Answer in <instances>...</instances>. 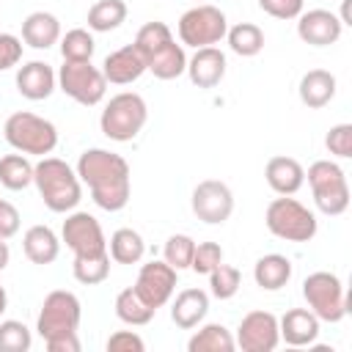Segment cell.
<instances>
[{
	"label": "cell",
	"mask_w": 352,
	"mask_h": 352,
	"mask_svg": "<svg viewBox=\"0 0 352 352\" xmlns=\"http://www.w3.org/2000/svg\"><path fill=\"white\" fill-rule=\"evenodd\" d=\"M77 176L91 190V198L104 212H121L132 195L129 162L110 148H85L77 160Z\"/></svg>",
	"instance_id": "1"
},
{
	"label": "cell",
	"mask_w": 352,
	"mask_h": 352,
	"mask_svg": "<svg viewBox=\"0 0 352 352\" xmlns=\"http://www.w3.org/2000/svg\"><path fill=\"white\" fill-rule=\"evenodd\" d=\"M33 184L44 201V206L55 214H66L72 209H77L80 198H82V182L77 176V170L60 160V157H41L33 165Z\"/></svg>",
	"instance_id": "2"
},
{
	"label": "cell",
	"mask_w": 352,
	"mask_h": 352,
	"mask_svg": "<svg viewBox=\"0 0 352 352\" xmlns=\"http://www.w3.org/2000/svg\"><path fill=\"white\" fill-rule=\"evenodd\" d=\"M6 143L19 151V154H33V157H47L58 146V129L52 121L30 113V110H16L6 118L3 126Z\"/></svg>",
	"instance_id": "3"
},
{
	"label": "cell",
	"mask_w": 352,
	"mask_h": 352,
	"mask_svg": "<svg viewBox=\"0 0 352 352\" xmlns=\"http://www.w3.org/2000/svg\"><path fill=\"white\" fill-rule=\"evenodd\" d=\"M148 121V107L146 99L135 91H121L116 96H110V102L104 104L102 116H99V126L102 135L116 140V143H129L140 135V129Z\"/></svg>",
	"instance_id": "4"
},
{
	"label": "cell",
	"mask_w": 352,
	"mask_h": 352,
	"mask_svg": "<svg viewBox=\"0 0 352 352\" xmlns=\"http://www.w3.org/2000/svg\"><path fill=\"white\" fill-rule=\"evenodd\" d=\"M267 231L286 242H311L316 236V214L292 195L272 198L264 212Z\"/></svg>",
	"instance_id": "5"
},
{
	"label": "cell",
	"mask_w": 352,
	"mask_h": 352,
	"mask_svg": "<svg viewBox=\"0 0 352 352\" xmlns=\"http://www.w3.org/2000/svg\"><path fill=\"white\" fill-rule=\"evenodd\" d=\"M305 179L311 184L314 204L322 214L336 217V214H344L349 209V182H346V173L341 170L338 162L316 160L305 170Z\"/></svg>",
	"instance_id": "6"
},
{
	"label": "cell",
	"mask_w": 352,
	"mask_h": 352,
	"mask_svg": "<svg viewBox=\"0 0 352 352\" xmlns=\"http://www.w3.org/2000/svg\"><path fill=\"white\" fill-rule=\"evenodd\" d=\"M302 297L308 302V311H314L319 322L336 324L349 314V300L336 272H327V270L311 272L302 280Z\"/></svg>",
	"instance_id": "7"
},
{
	"label": "cell",
	"mask_w": 352,
	"mask_h": 352,
	"mask_svg": "<svg viewBox=\"0 0 352 352\" xmlns=\"http://www.w3.org/2000/svg\"><path fill=\"white\" fill-rule=\"evenodd\" d=\"M80 319H82V305H80L77 294L66 292V289H55L41 302V311H38V319H36V330L47 344V341H55V338L77 336Z\"/></svg>",
	"instance_id": "8"
},
{
	"label": "cell",
	"mask_w": 352,
	"mask_h": 352,
	"mask_svg": "<svg viewBox=\"0 0 352 352\" xmlns=\"http://www.w3.org/2000/svg\"><path fill=\"white\" fill-rule=\"evenodd\" d=\"M176 30H179V41L184 47H192V50H198V47H214V44H220L226 38L228 19H226V14L217 6L198 3V6H192L190 11H184L179 16Z\"/></svg>",
	"instance_id": "9"
},
{
	"label": "cell",
	"mask_w": 352,
	"mask_h": 352,
	"mask_svg": "<svg viewBox=\"0 0 352 352\" xmlns=\"http://www.w3.org/2000/svg\"><path fill=\"white\" fill-rule=\"evenodd\" d=\"M58 88L77 104L94 107L104 99L107 80L102 69L94 66L91 60H63V66L58 69Z\"/></svg>",
	"instance_id": "10"
},
{
	"label": "cell",
	"mask_w": 352,
	"mask_h": 352,
	"mask_svg": "<svg viewBox=\"0 0 352 352\" xmlns=\"http://www.w3.org/2000/svg\"><path fill=\"white\" fill-rule=\"evenodd\" d=\"M60 239L74 256H104L107 253V236L99 226V220L88 212H66Z\"/></svg>",
	"instance_id": "11"
},
{
	"label": "cell",
	"mask_w": 352,
	"mask_h": 352,
	"mask_svg": "<svg viewBox=\"0 0 352 352\" xmlns=\"http://www.w3.org/2000/svg\"><path fill=\"white\" fill-rule=\"evenodd\" d=\"M192 214L209 226H223L234 212V192L220 179H204L190 195Z\"/></svg>",
	"instance_id": "12"
},
{
	"label": "cell",
	"mask_w": 352,
	"mask_h": 352,
	"mask_svg": "<svg viewBox=\"0 0 352 352\" xmlns=\"http://www.w3.org/2000/svg\"><path fill=\"white\" fill-rule=\"evenodd\" d=\"M236 346L242 352H272L280 344L278 316L270 311H250L236 327Z\"/></svg>",
	"instance_id": "13"
},
{
	"label": "cell",
	"mask_w": 352,
	"mask_h": 352,
	"mask_svg": "<svg viewBox=\"0 0 352 352\" xmlns=\"http://www.w3.org/2000/svg\"><path fill=\"white\" fill-rule=\"evenodd\" d=\"M176 270L168 261H148L140 267L138 280H135V292L151 305V308H162L165 302H170L173 292H176Z\"/></svg>",
	"instance_id": "14"
},
{
	"label": "cell",
	"mask_w": 352,
	"mask_h": 352,
	"mask_svg": "<svg viewBox=\"0 0 352 352\" xmlns=\"http://www.w3.org/2000/svg\"><path fill=\"white\" fill-rule=\"evenodd\" d=\"M341 19L327 8H311L300 11L297 16V36L311 47H330L341 38Z\"/></svg>",
	"instance_id": "15"
},
{
	"label": "cell",
	"mask_w": 352,
	"mask_h": 352,
	"mask_svg": "<svg viewBox=\"0 0 352 352\" xmlns=\"http://www.w3.org/2000/svg\"><path fill=\"white\" fill-rule=\"evenodd\" d=\"M146 72H148V63L135 44H124V47L113 50L102 63V74L113 85H129V82L140 80Z\"/></svg>",
	"instance_id": "16"
},
{
	"label": "cell",
	"mask_w": 352,
	"mask_h": 352,
	"mask_svg": "<svg viewBox=\"0 0 352 352\" xmlns=\"http://www.w3.org/2000/svg\"><path fill=\"white\" fill-rule=\"evenodd\" d=\"M226 52L220 47H198L187 58V77L195 88H214L226 77Z\"/></svg>",
	"instance_id": "17"
},
{
	"label": "cell",
	"mask_w": 352,
	"mask_h": 352,
	"mask_svg": "<svg viewBox=\"0 0 352 352\" xmlns=\"http://www.w3.org/2000/svg\"><path fill=\"white\" fill-rule=\"evenodd\" d=\"M55 88H58V74L52 72L50 63H44V60H28V63H22L16 69V91L25 99L41 102Z\"/></svg>",
	"instance_id": "18"
},
{
	"label": "cell",
	"mask_w": 352,
	"mask_h": 352,
	"mask_svg": "<svg viewBox=\"0 0 352 352\" xmlns=\"http://www.w3.org/2000/svg\"><path fill=\"white\" fill-rule=\"evenodd\" d=\"M264 179H267V184H270L272 192H278V195H294L305 184V168L294 157L275 154L264 165Z\"/></svg>",
	"instance_id": "19"
},
{
	"label": "cell",
	"mask_w": 352,
	"mask_h": 352,
	"mask_svg": "<svg viewBox=\"0 0 352 352\" xmlns=\"http://www.w3.org/2000/svg\"><path fill=\"white\" fill-rule=\"evenodd\" d=\"M278 330L289 346H308L319 336V319L308 308H292L278 319Z\"/></svg>",
	"instance_id": "20"
},
{
	"label": "cell",
	"mask_w": 352,
	"mask_h": 352,
	"mask_svg": "<svg viewBox=\"0 0 352 352\" xmlns=\"http://www.w3.org/2000/svg\"><path fill=\"white\" fill-rule=\"evenodd\" d=\"M206 311H209V294L204 289L190 286V289H182L176 294V300L170 305V319H173L176 327L192 330V327H198L204 322Z\"/></svg>",
	"instance_id": "21"
},
{
	"label": "cell",
	"mask_w": 352,
	"mask_h": 352,
	"mask_svg": "<svg viewBox=\"0 0 352 352\" xmlns=\"http://www.w3.org/2000/svg\"><path fill=\"white\" fill-rule=\"evenodd\" d=\"M336 74H330L327 69H311L300 77V85H297V94H300V102L311 110H319L324 104L333 102L336 96Z\"/></svg>",
	"instance_id": "22"
},
{
	"label": "cell",
	"mask_w": 352,
	"mask_h": 352,
	"mask_svg": "<svg viewBox=\"0 0 352 352\" xmlns=\"http://www.w3.org/2000/svg\"><path fill=\"white\" fill-rule=\"evenodd\" d=\"M22 41L33 50H50L60 41V22L50 11H33L22 22Z\"/></svg>",
	"instance_id": "23"
},
{
	"label": "cell",
	"mask_w": 352,
	"mask_h": 352,
	"mask_svg": "<svg viewBox=\"0 0 352 352\" xmlns=\"http://www.w3.org/2000/svg\"><path fill=\"white\" fill-rule=\"evenodd\" d=\"M22 250L33 264H52L60 253V239L50 226H30L22 236Z\"/></svg>",
	"instance_id": "24"
},
{
	"label": "cell",
	"mask_w": 352,
	"mask_h": 352,
	"mask_svg": "<svg viewBox=\"0 0 352 352\" xmlns=\"http://www.w3.org/2000/svg\"><path fill=\"white\" fill-rule=\"evenodd\" d=\"M253 280L264 292H278L292 280V261L280 253H267L253 264Z\"/></svg>",
	"instance_id": "25"
},
{
	"label": "cell",
	"mask_w": 352,
	"mask_h": 352,
	"mask_svg": "<svg viewBox=\"0 0 352 352\" xmlns=\"http://www.w3.org/2000/svg\"><path fill=\"white\" fill-rule=\"evenodd\" d=\"M234 349H236V341L231 330L220 322H209L198 327L187 341V352H234Z\"/></svg>",
	"instance_id": "26"
},
{
	"label": "cell",
	"mask_w": 352,
	"mask_h": 352,
	"mask_svg": "<svg viewBox=\"0 0 352 352\" xmlns=\"http://www.w3.org/2000/svg\"><path fill=\"white\" fill-rule=\"evenodd\" d=\"M148 72L157 77V80H176L187 72V52H184V44H165L160 52H154L148 58Z\"/></svg>",
	"instance_id": "27"
},
{
	"label": "cell",
	"mask_w": 352,
	"mask_h": 352,
	"mask_svg": "<svg viewBox=\"0 0 352 352\" xmlns=\"http://www.w3.org/2000/svg\"><path fill=\"white\" fill-rule=\"evenodd\" d=\"M107 253L116 264H138L146 253V242L135 228H116L107 239Z\"/></svg>",
	"instance_id": "28"
},
{
	"label": "cell",
	"mask_w": 352,
	"mask_h": 352,
	"mask_svg": "<svg viewBox=\"0 0 352 352\" xmlns=\"http://www.w3.org/2000/svg\"><path fill=\"white\" fill-rule=\"evenodd\" d=\"M154 314H157V308H151V305L135 292V286L118 292V297H116V316H118L124 324L143 327V324H148V322L154 319Z\"/></svg>",
	"instance_id": "29"
},
{
	"label": "cell",
	"mask_w": 352,
	"mask_h": 352,
	"mask_svg": "<svg viewBox=\"0 0 352 352\" xmlns=\"http://www.w3.org/2000/svg\"><path fill=\"white\" fill-rule=\"evenodd\" d=\"M226 41L234 55L239 58H253L264 50V30L253 22H236L226 30Z\"/></svg>",
	"instance_id": "30"
},
{
	"label": "cell",
	"mask_w": 352,
	"mask_h": 352,
	"mask_svg": "<svg viewBox=\"0 0 352 352\" xmlns=\"http://www.w3.org/2000/svg\"><path fill=\"white\" fill-rule=\"evenodd\" d=\"M88 30L94 33H110L126 22V3L124 0H96L88 8Z\"/></svg>",
	"instance_id": "31"
},
{
	"label": "cell",
	"mask_w": 352,
	"mask_h": 352,
	"mask_svg": "<svg viewBox=\"0 0 352 352\" xmlns=\"http://www.w3.org/2000/svg\"><path fill=\"white\" fill-rule=\"evenodd\" d=\"M0 184L11 192H19L33 184V162L28 154H6L0 157Z\"/></svg>",
	"instance_id": "32"
},
{
	"label": "cell",
	"mask_w": 352,
	"mask_h": 352,
	"mask_svg": "<svg viewBox=\"0 0 352 352\" xmlns=\"http://www.w3.org/2000/svg\"><path fill=\"white\" fill-rule=\"evenodd\" d=\"M72 275L82 286H96L110 275V253L104 256H74Z\"/></svg>",
	"instance_id": "33"
},
{
	"label": "cell",
	"mask_w": 352,
	"mask_h": 352,
	"mask_svg": "<svg viewBox=\"0 0 352 352\" xmlns=\"http://www.w3.org/2000/svg\"><path fill=\"white\" fill-rule=\"evenodd\" d=\"M94 50H96V41H94L91 30H85V28H72L60 36L63 60H91Z\"/></svg>",
	"instance_id": "34"
},
{
	"label": "cell",
	"mask_w": 352,
	"mask_h": 352,
	"mask_svg": "<svg viewBox=\"0 0 352 352\" xmlns=\"http://www.w3.org/2000/svg\"><path fill=\"white\" fill-rule=\"evenodd\" d=\"M173 41V33H170V28L165 25V22H146L140 30H138V36H135V47L143 52V58H146V63H148V58L154 55V52H160L165 44H170Z\"/></svg>",
	"instance_id": "35"
},
{
	"label": "cell",
	"mask_w": 352,
	"mask_h": 352,
	"mask_svg": "<svg viewBox=\"0 0 352 352\" xmlns=\"http://www.w3.org/2000/svg\"><path fill=\"white\" fill-rule=\"evenodd\" d=\"M242 286V272L231 264H217L212 272H209V294L217 297V300H231Z\"/></svg>",
	"instance_id": "36"
},
{
	"label": "cell",
	"mask_w": 352,
	"mask_h": 352,
	"mask_svg": "<svg viewBox=\"0 0 352 352\" xmlns=\"http://www.w3.org/2000/svg\"><path fill=\"white\" fill-rule=\"evenodd\" d=\"M192 253H195V239L190 234H173L165 239V248H162V256L165 261L179 272V270H190V261H192Z\"/></svg>",
	"instance_id": "37"
},
{
	"label": "cell",
	"mask_w": 352,
	"mask_h": 352,
	"mask_svg": "<svg viewBox=\"0 0 352 352\" xmlns=\"http://www.w3.org/2000/svg\"><path fill=\"white\" fill-rule=\"evenodd\" d=\"M30 344H33V336L19 319L0 322V352H28Z\"/></svg>",
	"instance_id": "38"
},
{
	"label": "cell",
	"mask_w": 352,
	"mask_h": 352,
	"mask_svg": "<svg viewBox=\"0 0 352 352\" xmlns=\"http://www.w3.org/2000/svg\"><path fill=\"white\" fill-rule=\"evenodd\" d=\"M220 261H223V248L217 242H201V245H195L190 270L198 275H209Z\"/></svg>",
	"instance_id": "39"
},
{
	"label": "cell",
	"mask_w": 352,
	"mask_h": 352,
	"mask_svg": "<svg viewBox=\"0 0 352 352\" xmlns=\"http://www.w3.org/2000/svg\"><path fill=\"white\" fill-rule=\"evenodd\" d=\"M324 146L333 157L349 160L352 157V124H336L324 135Z\"/></svg>",
	"instance_id": "40"
},
{
	"label": "cell",
	"mask_w": 352,
	"mask_h": 352,
	"mask_svg": "<svg viewBox=\"0 0 352 352\" xmlns=\"http://www.w3.org/2000/svg\"><path fill=\"white\" fill-rule=\"evenodd\" d=\"M22 60V38L14 33H0V72L14 69Z\"/></svg>",
	"instance_id": "41"
},
{
	"label": "cell",
	"mask_w": 352,
	"mask_h": 352,
	"mask_svg": "<svg viewBox=\"0 0 352 352\" xmlns=\"http://www.w3.org/2000/svg\"><path fill=\"white\" fill-rule=\"evenodd\" d=\"M258 8L275 19H297L302 11V0H258Z\"/></svg>",
	"instance_id": "42"
},
{
	"label": "cell",
	"mask_w": 352,
	"mask_h": 352,
	"mask_svg": "<svg viewBox=\"0 0 352 352\" xmlns=\"http://www.w3.org/2000/svg\"><path fill=\"white\" fill-rule=\"evenodd\" d=\"M104 346H107V352H143L146 341L138 333H132V330H118V333H113L107 338Z\"/></svg>",
	"instance_id": "43"
},
{
	"label": "cell",
	"mask_w": 352,
	"mask_h": 352,
	"mask_svg": "<svg viewBox=\"0 0 352 352\" xmlns=\"http://www.w3.org/2000/svg\"><path fill=\"white\" fill-rule=\"evenodd\" d=\"M19 209L11 201L0 198V239H11L14 234H19Z\"/></svg>",
	"instance_id": "44"
},
{
	"label": "cell",
	"mask_w": 352,
	"mask_h": 352,
	"mask_svg": "<svg viewBox=\"0 0 352 352\" xmlns=\"http://www.w3.org/2000/svg\"><path fill=\"white\" fill-rule=\"evenodd\" d=\"M50 352H80V338L77 336H66V338H55L44 344Z\"/></svg>",
	"instance_id": "45"
},
{
	"label": "cell",
	"mask_w": 352,
	"mask_h": 352,
	"mask_svg": "<svg viewBox=\"0 0 352 352\" xmlns=\"http://www.w3.org/2000/svg\"><path fill=\"white\" fill-rule=\"evenodd\" d=\"M8 261H11V250H8V242H6V239H0V272L8 267Z\"/></svg>",
	"instance_id": "46"
},
{
	"label": "cell",
	"mask_w": 352,
	"mask_h": 352,
	"mask_svg": "<svg viewBox=\"0 0 352 352\" xmlns=\"http://www.w3.org/2000/svg\"><path fill=\"white\" fill-rule=\"evenodd\" d=\"M6 308H8V294H6V289L0 286V316L6 314Z\"/></svg>",
	"instance_id": "47"
},
{
	"label": "cell",
	"mask_w": 352,
	"mask_h": 352,
	"mask_svg": "<svg viewBox=\"0 0 352 352\" xmlns=\"http://www.w3.org/2000/svg\"><path fill=\"white\" fill-rule=\"evenodd\" d=\"M201 3H204V0H201Z\"/></svg>",
	"instance_id": "48"
}]
</instances>
